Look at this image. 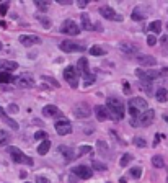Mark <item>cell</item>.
Here are the masks:
<instances>
[{"label":"cell","mask_w":168,"mask_h":183,"mask_svg":"<svg viewBox=\"0 0 168 183\" xmlns=\"http://www.w3.org/2000/svg\"><path fill=\"white\" fill-rule=\"evenodd\" d=\"M77 67H74V65H69V67L64 69V79L67 80V82L70 84L72 89H77L78 87V77H77Z\"/></svg>","instance_id":"277c9868"},{"label":"cell","mask_w":168,"mask_h":183,"mask_svg":"<svg viewBox=\"0 0 168 183\" xmlns=\"http://www.w3.org/2000/svg\"><path fill=\"white\" fill-rule=\"evenodd\" d=\"M136 61L141 64L142 67H153V65H157V59L153 56H149V54H137Z\"/></svg>","instance_id":"7c38bea8"},{"label":"cell","mask_w":168,"mask_h":183,"mask_svg":"<svg viewBox=\"0 0 168 183\" xmlns=\"http://www.w3.org/2000/svg\"><path fill=\"white\" fill-rule=\"evenodd\" d=\"M18 109H20V108H18V105H15V103H10V105H8V111H10V113H18Z\"/></svg>","instance_id":"7dc6e473"},{"label":"cell","mask_w":168,"mask_h":183,"mask_svg":"<svg viewBox=\"0 0 168 183\" xmlns=\"http://www.w3.org/2000/svg\"><path fill=\"white\" fill-rule=\"evenodd\" d=\"M54 128H56V133L59 134V136H67V134L72 133V124H70L67 119H59V121H56Z\"/></svg>","instance_id":"30bf717a"},{"label":"cell","mask_w":168,"mask_h":183,"mask_svg":"<svg viewBox=\"0 0 168 183\" xmlns=\"http://www.w3.org/2000/svg\"><path fill=\"white\" fill-rule=\"evenodd\" d=\"M15 84L18 87H21V89H31V87L36 85L34 79L30 75V74H20L17 79H15Z\"/></svg>","instance_id":"ba28073f"},{"label":"cell","mask_w":168,"mask_h":183,"mask_svg":"<svg viewBox=\"0 0 168 183\" xmlns=\"http://www.w3.org/2000/svg\"><path fill=\"white\" fill-rule=\"evenodd\" d=\"M85 85H91L93 82H95V79H96V77H95V74H90V72H88V74H85Z\"/></svg>","instance_id":"74e56055"},{"label":"cell","mask_w":168,"mask_h":183,"mask_svg":"<svg viewBox=\"0 0 168 183\" xmlns=\"http://www.w3.org/2000/svg\"><path fill=\"white\" fill-rule=\"evenodd\" d=\"M49 149H51V142L47 141V139H44V141L38 145V154L39 155H44V154L49 152Z\"/></svg>","instance_id":"484cf974"},{"label":"cell","mask_w":168,"mask_h":183,"mask_svg":"<svg viewBox=\"0 0 168 183\" xmlns=\"http://www.w3.org/2000/svg\"><path fill=\"white\" fill-rule=\"evenodd\" d=\"M100 15H103V18L106 20H113V21H122V15H118L111 7L108 5H103L100 7Z\"/></svg>","instance_id":"9c48e42d"},{"label":"cell","mask_w":168,"mask_h":183,"mask_svg":"<svg viewBox=\"0 0 168 183\" xmlns=\"http://www.w3.org/2000/svg\"><path fill=\"white\" fill-rule=\"evenodd\" d=\"M61 49L64 51V53H83V51L86 49L85 44H82V43H77V41H62L61 43Z\"/></svg>","instance_id":"3957f363"},{"label":"cell","mask_w":168,"mask_h":183,"mask_svg":"<svg viewBox=\"0 0 168 183\" xmlns=\"http://www.w3.org/2000/svg\"><path fill=\"white\" fill-rule=\"evenodd\" d=\"M149 30H150L152 33H160V30H162V21H160V20L152 21V23L149 25Z\"/></svg>","instance_id":"d6a6232c"},{"label":"cell","mask_w":168,"mask_h":183,"mask_svg":"<svg viewBox=\"0 0 168 183\" xmlns=\"http://www.w3.org/2000/svg\"><path fill=\"white\" fill-rule=\"evenodd\" d=\"M74 113H75L77 118H88V116L91 114V108H90V105H86V103H78L74 108Z\"/></svg>","instance_id":"5bb4252c"},{"label":"cell","mask_w":168,"mask_h":183,"mask_svg":"<svg viewBox=\"0 0 168 183\" xmlns=\"http://www.w3.org/2000/svg\"><path fill=\"white\" fill-rule=\"evenodd\" d=\"M90 54H91V56H105L106 53H105V49L101 48V46H96V44H95V46L90 48Z\"/></svg>","instance_id":"836d02e7"},{"label":"cell","mask_w":168,"mask_h":183,"mask_svg":"<svg viewBox=\"0 0 168 183\" xmlns=\"http://www.w3.org/2000/svg\"><path fill=\"white\" fill-rule=\"evenodd\" d=\"M158 141H160V136H157V137H155V141H153V145H157V144H158Z\"/></svg>","instance_id":"816d5d0a"},{"label":"cell","mask_w":168,"mask_h":183,"mask_svg":"<svg viewBox=\"0 0 168 183\" xmlns=\"http://www.w3.org/2000/svg\"><path fill=\"white\" fill-rule=\"evenodd\" d=\"M129 175H131V177H132V178H141L142 177V168L141 167H132V168H131V170H129Z\"/></svg>","instance_id":"e575fe53"},{"label":"cell","mask_w":168,"mask_h":183,"mask_svg":"<svg viewBox=\"0 0 168 183\" xmlns=\"http://www.w3.org/2000/svg\"><path fill=\"white\" fill-rule=\"evenodd\" d=\"M108 183H109V181H108Z\"/></svg>","instance_id":"6f0895ef"},{"label":"cell","mask_w":168,"mask_h":183,"mask_svg":"<svg viewBox=\"0 0 168 183\" xmlns=\"http://www.w3.org/2000/svg\"><path fill=\"white\" fill-rule=\"evenodd\" d=\"M7 10H8V3H2V5H0V13H2V15H5Z\"/></svg>","instance_id":"f907efd6"},{"label":"cell","mask_w":168,"mask_h":183,"mask_svg":"<svg viewBox=\"0 0 168 183\" xmlns=\"http://www.w3.org/2000/svg\"><path fill=\"white\" fill-rule=\"evenodd\" d=\"M152 165L155 167V168H162V167H165V160H163V157H162V155H153V157H152Z\"/></svg>","instance_id":"f1b7e54d"},{"label":"cell","mask_w":168,"mask_h":183,"mask_svg":"<svg viewBox=\"0 0 168 183\" xmlns=\"http://www.w3.org/2000/svg\"><path fill=\"white\" fill-rule=\"evenodd\" d=\"M106 111H108L109 119L121 121L124 118V111H126V108H124L122 101L118 97H109L108 101H106Z\"/></svg>","instance_id":"6da1fadb"},{"label":"cell","mask_w":168,"mask_h":183,"mask_svg":"<svg viewBox=\"0 0 168 183\" xmlns=\"http://www.w3.org/2000/svg\"><path fill=\"white\" fill-rule=\"evenodd\" d=\"M42 80H46L47 84H51L52 87H56V89H59V82H56L52 77H42Z\"/></svg>","instance_id":"ab89813d"},{"label":"cell","mask_w":168,"mask_h":183,"mask_svg":"<svg viewBox=\"0 0 168 183\" xmlns=\"http://www.w3.org/2000/svg\"><path fill=\"white\" fill-rule=\"evenodd\" d=\"M38 21L42 25V28H44V30H49V28L52 26V21H51L46 15H38Z\"/></svg>","instance_id":"83f0119b"},{"label":"cell","mask_w":168,"mask_h":183,"mask_svg":"<svg viewBox=\"0 0 168 183\" xmlns=\"http://www.w3.org/2000/svg\"><path fill=\"white\" fill-rule=\"evenodd\" d=\"M2 48H3V44H2V41H0V51H2Z\"/></svg>","instance_id":"f5cc1de1"},{"label":"cell","mask_w":168,"mask_h":183,"mask_svg":"<svg viewBox=\"0 0 168 183\" xmlns=\"http://www.w3.org/2000/svg\"><path fill=\"white\" fill-rule=\"evenodd\" d=\"M0 119H2L3 123H7V124H8V126L12 128V129H15V131H18V123L17 121H13L12 118H10V116L8 114H7L5 111H3V109H2V106H0Z\"/></svg>","instance_id":"d6986e66"},{"label":"cell","mask_w":168,"mask_h":183,"mask_svg":"<svg viewBox=\"0 0 168 183\" xmlns=\"http://www.w3.org/2000/svg\"><path fill=\"white\" fill-rule=\"evenodd\" d=\"M88 152H91V145H82V147L78 149V154H80V155H83V154H88Z\"/></svg>","instance_id":"60d3db41"},{"label":"cell","mask_w":168,"mask_h":183,"mask_svg":"<svg viewBox=\"0 0 168 183\" xmlns=\"http://www.w3.org/2000/svg\"><path fill=\"white\" fill-rule=\"evenodd\" d=\"M147 44H149V46H155V44H157V38H155L153 34H149V36H147Z\"/></svg>","instance_id":"7bdbcfd3"},{"label":"cell","mask_w":168,"mask_h":183,"mask_svg":"<svg viewBox=\"0 0 168 183\" xmlns=\"http://www.w3.org/2000/svg\"><path fill=\"white\" fill-rule=\"evenodd\" d=\"M77 70L78 72H83V74H88V61L86 57H80L78 62H77Z\"/></svg>","instance_id":"cb8c5ba5"},{"label":"cell","mask_w":168,"mask_h":183,"mask_svg":"<svg viewBox=\"0 0 168 183\" xmlns=\"http://www.w3.org/2000/svg\"><path fill=\"white\" fill-rule=\"evenodd\" d=\"M166 183H168V177H166Z\"/></svg>","instance_id":"11a10c76"},{"label":"cell","mask_w":168,"mask_h":183,"mask_svg":"<svg viewBox=\"0 0 168 183\" xmlns=\"http://www.w3.org/2000/svg\"><path fill=\"white\" fill-rule=\"evenodd\" d=\"M10 142V134L5 129H0V145H7Z\"/></svg>","instance_id":"1f68e13d"},{"label":"cell","mask_w":168,"mask_h":183,"mask_svg":"<svg viewBox=\"0 0 168 183\" xmlns=\"http://www.w3.org/2000/svg\"><path fill=\"white\" fill-rule=\"evenodd\" d=\"M119 49H121V53L127 54V56H134V54L139 53V46L134 44V43H131V41H121Z\"/></svg>","instance_id":"8fae6325"},{"label":"cell","mask_w":168,"mask_h":183,"mask_svg":"<svg viewBox=\"0 0 168 183\" xmlns=\"http://www.w3.org/2000/svg\"><path fill=\"white\" fill-rule=\"evenodd\" d=\"M139 87H141V89L144 90V92H152V87H150V84H147V82H141V84H139Z\"/></svg>","instance_id":"b9f144b4"},{"label":"cell","mask_w":168,"mask_h":183,"mask_svg":"<svg viewBox=\"0 0 168 183\" xmlns=\"http://www.w3.org/2000/svg\"><path fill=\"white\" fill-rule=\"evenodd\" d=\"M131 160H132V155H131V154H124V155L121 157V160H119V165L121 167H127L131 164Z\"/></svg>","instance_id":"d590c367"},{"label":"cell","mask_w":168,"mask_h":183,"mask_svg":"<svg viewBox=\"0 0 168 183\" xmlns=\"http://www.w3.org/2000/svg\"><path fill=\"white\" fill-rule=\"evenodd\" d=\"M129 114L132 116V119H137V114H139V109H136V108H131L129 106Z\"/></svg>","instance_id":"bcb514c9"},{"label":"cell","mask_w":168,"mask_h":183,"mask_svg":"<svg viewBox=\"0 0 168 183\" xmlns=\"http://www.w3.org/2000/svg\"><path fill=\"white\" fill-rule=\"evenodd\" d=\"M25 183H30V181H25Z\"/></svg>","instance_id":"9f6ffc18"},{"label":"cell","mask_w":168,"mask_h":183,"mask_svg":"<svg viewBox=\"0 0 168 183\" xmlns=\"http://www.w3.org/2000/svg\"><path fill=\"white\" fill-rule=\"evenodd\" d=\"M160 43H162V46L168 51V36H162V39H160Z\"/></svg>","instance_id":"c3c4849f"},{"label":"cell","mask_w":168,"mask_h":183,"mask_svg":"<svg viewBox=\"0 0 168 183\" xmlns=\"http://www.w3.org/2000/svg\"><path fill=\"white\" fill-rule=\"evenodd\" d=\"M18 41H20L23 46L30 48V46H33V44H39V43H41V38H39V36H34V34H21L20 38H18Z\"/></svg>","instance_id":"4fadbf2b"},{"label":"cell","mask_w":168,"mask_h":183,"mask_svg":"<svg viewBox=\"0 0 168 183\" xmlns=\"http://www.w3.org/2000/svg\"><path fill=\"white\" fill-rule=\"evenodd\" d=\"M147 13H149V8H145V7L139 5V7H136V8L132 10V15H131V18L136 20V21H141V20H144V18L149 17Z\"/></svg>","instance_id":"2e32d148"},{"label":"cell","mask_w":168,"mask_h":183,"mask_svg":"<svg viewBox=\"0 0 168 183\" xmlns=\"http://www.w3.org/2000/svg\"><path fill=\"white\" fill-rule=\"evenodd\" d=\"M134 145H137V147H147V141H145L144 137H134Z\"/></svg>","instance_id":"8d00e7d4"},{"label":"cell","mask_w":168,"mask_h":183,"mask_svg":"<svg viewBox=\"0 0 168 183\" xmlns=\"http://www.w3.org/2000/svg\"><path fill=\"white\" fill-rule=\"evenodd\" d=\"M96 149H98V152L101 154L103 157H108V155H111V149H109V145L105 142V141H100L96 142Z\"/></svg>","instance_id":"44dd1931"},{"label":"cell","mask_w":168,"mask_h":183,"mask_svg":"<svg viewBox=\"0 0 168 183\" xmlns=\"http://www.w3.org/2000/svg\"><path fill=\"white\" fill-rule=\"evenodd\" d=\"M155 98L160 103H165V101H168V92L165 89H158L157 93H155Z\"/></svg>","instance_id":"4316f807"},{"label":"cell","mask_w":168,"mask_h":183,"mask_svg":"<svg viewBox=\"0 0 168 183\" xmlns=\"http://www.w3.org/2000/svg\"><path fill=\"white\" fill-rule=\"evenodd\" d=\"M17 77H12L8 72H0V84H10V82H15Z\"/></svg>","instance_id":"f546056e"},{"label":"cell","mask_w":168,"mask_h":183,"mask_svg":"<svg viewBox=\"0 0 168 183\" xmlns=\"http://www.w3.org/2000/svg\"><path fill=\"white\" fill-rule=\"evenodd\" d=\"M136 74H137V77H139V79H141V82L152 84L153 80H155V79L160 75V72H158V70H152V69H147V70H144V69H137V70H136Z\"/></svg>","instance_id":"5b68a950"},{"label":"cell","mask_w":168,"mask_h":183,"mask_svg":"<svg viewBox=\"0 0 168 183\" xmlns=\"http://www.w3.org/2000/svg\"><path fill=\"white\" fill-rule=\"evenodd\" d=\"M86 5H88V2H86V0H78V2H77V7H78V8H85Z\"/></svg>","instance_id":"681fc988"},{"label":"cell","mask_w":168,"mask_h":183,"mask_svg":"<svg viewBox=\"0 0 168 183\" xmlns=\"http://www.w3.org/2000/svg\"><path fill=\"white\" fill-rule=\"evenodd\" d=\"M56 113H57V106L54 105H47L42 108V114L44 116H56Z\"/></svg>","instance_id":"4dcf8cb0"},{"label":"cell","mask_w":168,"mask_h":183,"mask_svg":"<svg viewBox=\"0 0 168 183\" xmlns=\"http://www.w3.org/2000/svg\"><path fill=\"white\" fill-rule=\"evenodd\" d=\"M61 31L69 34V36H77V34H80V26L74 20H65L62 23V26H61Z\"/></svg>","instance_id":"8992f818"},{"label":"cell","mask_w":168,"mask_h":183,"mask_svg":"<svg viewBox=\"0 0 168 183\" xmlns=\"http://www.w3.org/2000/svg\"><path fill=\"white\" fill-rule=\"evenodd\" d=\"M165 119H166V123H168V116H165Z\"/></svg>","instance_id":"db71d44e"},{"label":"cell","mask_w":168,"mask_h":183,"mask_svg":"<svg viewBox=\"0 0 168 183\" xmlns=\"http://www.w3.org/2000/svg\"><path fill=\"white\" fill-rule=\"evenodd\" d=\"M34 3H36V7H38L39 10H42V12H46V10H47V7H49V3H47V2H39V0H36Z\"/></svg>","instance_id":"f35d334b"},{"label":"cell","mask_w":168,"mask_h":183,"mask_svg":"<svg viewBox=\"0 0 168 183\" xmlns=\"http://www.w3.org/2000/svg\"><path fill=\"white\" fill-rule=\"evenodd\" d=\"M46 137V131H38V133L34 134V139H38V141H41V139Z\"/></svg>","instance_id":"f6af8a7d"},{"label":"cell","mask_w":168,"mask_h":183,"mask_svg":"<svg viewBox=\"0 0 168 183\" xmlns=\"http://www.w3.org/2000/svg\"><path fill=\"white\" fill-rule=\"evenodd\" d=\"M80 28H82V30H86V31L95 30L93 25H91V21H90L88 13H82V15H80Z\"/></svg>","instance_id":"ac0fdd59"},{"label":"cell","mask_w":168,"mask_h":183,"mask_svg":"<svg viewBox=\"0 0 168 183\" xmlns=\"http://www.w3.org/2000/svg\"><path fill=\"white\" fill-rule=\"evenodd\" d=\"M72 173H74L77 178H82V180H88V178H91V175H93L91 168L86 167V165H77V167H74V168H72Z\"/></svg>","instance_id":"52a82bcc"},{"label":"cell","mask_w":168,"mask_h":183,"mask_svg":"<svg viewBox=\"0 0 168 183\" xmlns=\"http://www.w3.org/2000/svg\"><path fill=\"white\" fill-rule=\"evenodd\" d=\"M129 106L131 108H136V109H147V100L145 98H142V97H134V98H131L129 100Z\"/></svg>","instance_id":"9a60e30c"},{"label":"cell","mask_w":168,"mask_h":183,"mask_svg":"<svg viewBox=\"0 0 168 183\" xmlns=\"http://www.w3.org/2000/svg\"><path fill=\"white\" fill-rule=\"evenodd\" d=\"M95 114H96L98 121H106L109 118L108 111H106V106H95Z\"/></svg>","instance_id":"7402d4cb"},{"label":"cell","mask_w":168,"mask_h":183,"mask_svg":"<svg viewBox=\"0 0 168 183\" xmlns=\"http://www.w3.org/2000/svg\"><path fill=\"white\" fill-rule=\"evenodd\" d=\"M59 152L64 154V159L67 160V162H70V160H74L75 155H74V150H72L70 147H67V145H61L59 147Z\"/></svg>","instance_id":"603a6c76"},{"label":"cell","mask_w":168,"mask_h":183,"mask_svg":"<svg viewBox=\"0 0 168 183\" xmlns=\"http://www.w3.org/2000/svg\"><path fill=\"white\" fill-rule=\"evenodd\" d=\"M17 67H18L17 62L8 61V59H0V69L5 70V72H12V70H15Z\"/></svg>","instance_id":"ffe728a7"},{"label":"cell","mask_w":168,"mask_h":183,"mask_svg":"<svg viewBox=\"0 0 168 183\" xmlns=\"http://www.w3.org/2000/svg\"><path fill=\"white\" fill-rule=\"evenodd\" d=\"M10 155H12V160L17 164H25V165H30V167L33 165V159L25 155L18 147H10Z\"/></svg>","instance_id":"7a4b0ae2"},{"label":"cell","mask_w":168,"mask_h":183,"mask_svg":"<svg viewBox=\"0 0 168 183\" xmlns=\"http://www.w3.org/2000/svg\"><path fill=\"white\" fill-rule=\"evenodd\" d=\"M153 118H155V111L153 109H147V111H144L142 116H141V126L147 128L153 123Z\"/></svg>","instance_id":"e0dca14e"},{"label":"cell","mask_w":168,"mask_h":183,"mask_svg":"<svg viewBox=\"0 0 168 183\" xmlns=\"http://www.w3.org/2000/svg\"><path fill=\"white\" fill-rule=\"evenodd\" d=\"M36 183H51V180L42 177V175H38V177H36Z\"/></svg>","instance_id":"ee69618b"},{"label":"cell","mask_w":168,"mask_h":183,"mask_svg":"<svg viewBox=\"0 0 168 183\" xmlns=\"http://www.w3.org/2000/svg\"><path fill=\"white\" fill-rule=\"evenodd\" d=\"M91 165H93V170L95 172H106L108 170V165L103 164V162H100V160H96V159L91 160Z\"/></svg>","instance_id":"d4e9b609"}]
</instances>
